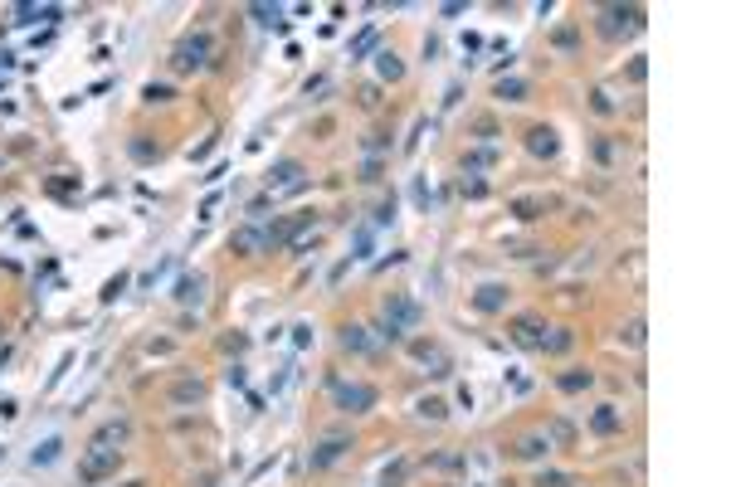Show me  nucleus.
Masks as SVG:
<instances>
[{"label":"nucleus","mask_w":731,"mask_h":487,"mask_svg":"<svg viewBox=\"0 0 731 487\" xmlns=\"http://www.w3.org/2000/svg\"><path fill=\"white\" fill-rule=\"evenodd\" d=\"M210 64V34L200 29V34H191L181 49H176V69L181 74H196V69H205Z\"/></svg>","instance_id":"obj_1"},{"label":"nucleus","mask_w":731,"mask_h":487,"mask_svg":"<svg viewBox=\"0 0 731 487\" xmlns=\"http://www.w3.org/2000/svg\"><path fill=\"white\" fill-rule=\"evenodd\" d=\"M107 473H117V448H103V444H98V448L78 463V478H83V483H98Z\"/></svg>","instance_id":"obj_2"},{"label":"nucleus","mask_w":731,"mask_h":487,"mask_svg":"<svg viewBox=\"0 0 731 487\" xmlns=\"http://www.w3.org/2000/svg\"><path fill=\"white\" fill-rule=\"evenodd\" d=\"M376 404V390L371 385H336V409H346V414H366Z\"/></svg>","instance_id":"obj_3"},{"label":"nucleus","mask_w":731,"mask_h":487,"mask_svg":"<svg viewBox=\"0 0 731 487\" xmlns=\"http://www.w3.org/2000/svg\"><path fill=\"white\" fill-rule=\"evenodd\" d=\"M341 346L356 351V356H371V351H376V341L366 336V327H346V331H341Z\"/></svg>","instance_id":"obj_4"},{"label":"nucleus","mask_w":731,"mask_h":487,"mask_svg":"<svg viewBox=\"0 0 731 487\" xmlns=\"http://www.w3.org/2000/svg\"><path fill=\"white\" fill-rule=\"evenodd\" d=\"M346 448H351L346 439H327V444H322V448L313 453V468H332V463H336V458H341Z\"/></svg>","instance_id":"obj_5"},{"label":"nucleus","mask_w":731,"mask_h":487,"mask_svg":"<svg viewBox=\"0 0 731 487\" xmlns=\"http://www.w3.org/2000/svg\"><path fill=\"white\" fill-rule=\"evenodd\" d=\"M200 297H205V278H200V273H196V278L186 273V278L176 283V302H186V307H191V302H200Z\"/></svg>","instance_id":"obj_6"},{"label":"nucleus","mask_w":731,"mask_h":487,"mask_svg":"<svg viewBox=\"0 0 731 487\" xmlns=\"http://www.w3.org/2000/svg\"><path fill=\"white\" fill-rule=\"evenodd\" d=\"M293 176H303V166L298 161H283L273 176H268V186H288V191H303V181H293Z\"/></svg>","instance_id":"obj_7"},{"label":"nucleus","mask_w":731,"mask_h":487,"mask_svg":"<svg viewBox=\"0 0 731 487\" xmlns=\"http://www.w3.org/2000/svg\"><path fill=\"white\" fill-rule=\"evenodd\" d=\"M229 244H234V254H244V259H249V254H259V249H264V234H259V229H239Z\"/></svg>","instance_id":"obj_8"},{"label":"nucleus","mask_w":731,"mask_h":487,"mask_svg":"<svg viewBox=\"0 0 731 487\" xmlns=\"http://www.w3.org/2000/svg\"><path fill=\"white\" fill-rule=\"evenodd\" d=\"M546 448H551V439H546V434H526L522 444H517V458H541Z\"/></svg>","instance_id":"obj_9"},{"label":"nucleus","mask_w":731,"mask_h":487,"mask_svg":"<svg viewBox=\"0 0 731 487\" xmlns=\"http://www.w3.org/2000/svg\"><path fill=\"white\" fill-rule=\"evenodd\" d=\"M531 151H536V156H556V132L536 127V132H531Z\"/></svg>","instance_id":"obj_10"},{"label":"nucleus","mask_w":731,"mask_h":487,"mask_svg":"<svg viewBox=\"0 0 731 487\" xmlns=\"http://www.w3.org/2000/svg\"><path fill=\"white\" fill-rule=\"evenodd\" d=\"M590 429H595V434H615V429H620V414H615V409L605 404V409H595V419H590Z\"/></svg>","instance_id":"obj_11"},{"label":"nucleus","mask_w":731,"mask_h":487,"mask_svg":"<svg viewBox=\"0 0 731 487\" xmlns=\"http://www.w3.org/2000/svg\"><path fill=\"white\" fill-rule=\"evenodd\" d=\"M59 448H64L59 439H49V444H39V448H34V468H39V463H54V458H59Z\"/></svg>","instance_id":"obj_12"},{"label":"nucleus","mask_w":731,"mask_h":487,"mask_svg":"<svg viewBox=\"0 0 731 487\" xmlns=\"http://www.w3.org/2000/svg\"><path fill=\"white\" fill-rule=\"evenodd\" d=\"M478 307H483V312H498V307H503V288H483L478 292Z\"/></svg>","instance_id":"obj_13"},{"label":"nucleus","mask_w":731,"mask_h":487,"mask_svg":"<svg viewBox=\"0 0 731 487\" xmlns=\"http://www.w3.org/2000/svg\"><path fill=\"white\" fill-rule=\"evenodd\" d=\"M522 93H526V83H522V78H503V83H498V97H512V102H517Z\"/></svg>","instance_id":"obj_14"},{"label":"nucleus","mask_w":731,"mask_h":487,"mask_svg":"<svg viewBox=\"0 0 731 487\" xmlns=\"http://www.w3.org/2000/svg\"><path fill=\"white\" fill-rule=\"evenodd\" d=\"M536 210H546V200H517L512 205V214H522V219H536Z\"/></svg>","instance_id":"obj_15"},{"label":"nucleus","mask_w":731,"mask_h":487,"mask_svg":"<svg viewBox=\"0 0 731 487\" xmlns=\"http://www.w3.org/2000/svg\"><path fill=\"white\" fill-rule=\"evenodd\" d=\"M590 385V371H571V376H561V390H585Z\"/></svg>","instance_id":"obj_16"},{"label":"nucleus","mask_w":731,"mask_h":487,"mask_svg":"<svg viewBox=\"0 0 731 487\" xmlns=\"http://www.w3.org/2000/svg\"><path fill=\"white\" fill-rule=\"evenodd\" d=\"M381 74H385V78H400V59H395V54H390V49H385V54H381Z\"/></svg>","instance_id":"obj_17"},{"label":"nucleus","mask_w":731,"mask_h":487,"mask_svg":"<svg viewBox=\"0 0 731 487\" xmlns=\"http://www.w3.org/2000/svg\"><path fill=\"white\" fill-rule=\"evenodd\" d=\"M419 414H424V419H444L449 409H444V399H424V404H419Z\"/></svg>","instance_id":"obj_18"},{"label":"nucleus","mask_w":731,"mask_h":487,"mask_svg":"<svg viewBox=\"0 0 731 487\" xmlns=\"http://www.w3.org/2000/svg\"><path fill=\"white\" fill-rule=\"evenodd\" d=\"M371 254V229H356V254L351 259H366Z\"/></svg>","instance_id":"obj_19"},{"label":"nucleus","mask_w":731,"mask_h":487,"mask_svg":"<svg viewBox=\"0 0 731 487\" xmlns=\"http://www.w3.org/2000/svg\"><path fill=\"white\" fill-rule=\"evenodd\" d=\"M249 15H254V20H264V25H273V20H278V10H273V5H254Z\"/></svg>","instance_id":"obj_20"},{"label":"nucleus","mask_w":731,"mask_h":487,"mask_svg":"<svg viewBox=\"0 0 731 487\" xmlns=\"http://www.w3.org/2000/svg\"><path fill=\"white\" fill-rule=\"evenodd\" d=\"M166 97H171L166 83H151V88H146V102H166Z\"/></svg>","instance_id":"obj_21"},{"label":"nucleus","mask_w":731,"mask_h":487,"mask_svg":"<svg viewBox=\"0 0 731 487\" xmlns=\"http://www.w3.org/2000/svg\"><path fill=\"white\" fill-rule=\"evenodd\" d=\"M122 288H127V278H122V273H117V278H112V283H107V292H103V297H107V302H112V297H117V292H122Z\"/></svg>","instance_id":"obj_22"},{"label":"nucleus","mask_w":731,"mask_h":487,"mask_svg":"<svg viewBox=\"0 0 731 487\" xmlns=\"http://www.w3.org/2000/svg\"><path fill=\"white\" fill-rule=\"evenodd\" d=\"M541 487H571V478L566 473H551V478H541Z\"/></svg>","instance_id":"obj_23"}]
</instances>
